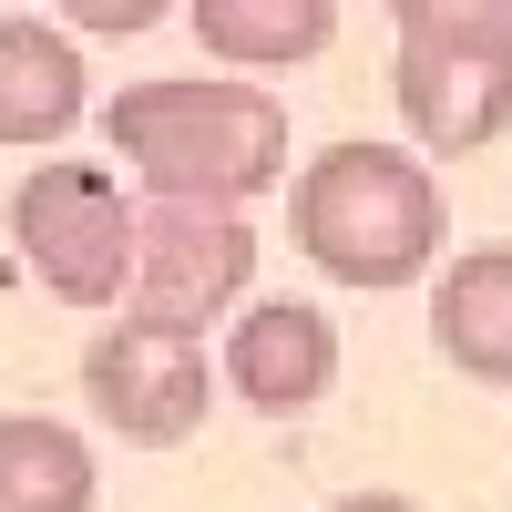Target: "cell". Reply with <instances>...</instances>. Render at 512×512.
I'll return each mask as SVG.
<instances>
[{
  "instance_id": "cell-5",
  "label": "cell",
  "mask_w": 512,
  "mask_h": 512,
  "mask_svg": "<svg viewBox=\"0 0 512 512\" xmlns=\"http://www.w3.org/2000/svg\"><path fill=\"white\" fill-rule=\"evenodd\" d=\"M256 277V226L236 205L205 195H164L154 216H134V308L164 328H205L226 318Z\"/></svg>"
},
{
  "instance_id": "cell-13",
  "label": "cell",
  "mask_w": 512,
  "mask_h": 512,
  "mask_svg": "<svg viewBox=\"0 0 512 512\" xmlns=\"http://www.w3.org/2000/svg\"><path fill=\"white\" fill-rule=\"evenodd\" d=\"M52 11L72 21V31H103V41H134V31H154L175 0H52Z\"/></svg>"
},
{
  "instance_id": "cell-14",
  "label": "cell",
  "mask_w": 512,
  "mask_h": 512,
  "mask_svg": "<svg viewBox=\"0 0 512 512\" xmlns=\"http://www.w3.org/2000/svg\"><path fill=\"white\" fill-rule=\"evenodd\" d=\"M328 512H420L410 492H349V502H328Z\"/></svg>"
},
{
  "instance_id": "cell-6",
  "label": "cell",
  "mask_w": 512,
  "mask_h": 512,
  "mask_svg": "<svg viewBox=\"0 0 512 512\" xmlns=\"http://www.w3.org/2000/svg\"><path fill=\"white\" fill-rule=\"evenodd\" d=\"M390 93H400V123H410L431 154H482V144H502V123H512V62H502V52L400 41Z\"/></svg>"
},
{
  "instance_id": "cell-12",
  "label": "cell",
  "mask_w": 512,
  "mask_h": 512,
  "mask_svg": "<svg viewBox=\"0 0 512 512\" xmlns=\"http://www.w3.org/2000/svg\"><path fill=\"white\" fill-rule=\"evenodd\" d=\"M400 41H441V52H502L512 62V0H390Z\"/></svg>"
},
{
  "instance_id": "cell-4",
  "label": "cell",
  "mask_w": 512,
  "mask_h": 512,
  "mask_svg": "<svg viewBox=\"0 0 512 512\" xmlns=\"http://www.w3.org/2000/svg\"><path fill=\"white\" fill-rule=\"evenodd\" d=\"M82 400L113 441L134 451H175L205 431V400H216V369H205V328H164V318H113L93 349H82Z\"/></svg>"
},
{
  "instance_id": "cell-9",
  "label": "cell",
  "mask_w": 512,
  "mask_h": 512,
  "mask_svg": "<svg viewBox=\"0 0 512 512\" xmlns=\"http://www.w3.org/2000/svg\"><path fill=\"white\" fill-rule=\"evenodd\" d=\"M431 338L461 379L512 390V246H472L451 256V277L431 287Z\"/></svg>"
},
{
  "instance_id": "cell-3",
  "label": "cell",
  "mask_w": 512,
  "mask_h": 512,
  "mask_svg": "<svg viewBox=\"0 0 512 512\" xmlns=\"http://www.w3.org/2000/svg\"><path fill=\"white\" fill-rule=\"evenodd\" d=\"M11 236L62 308H113L134 277V205L103 164H31L11 195Z\"/></svg>"
},
{
  "instance_id": "cell-1",
  "label": "cell",
  "mask_w": 512,
  "mask_h": 512,
  "mask_svg": "<svg viewBox=\"0 0 512 512\" xmlns=\"http://www.w3.org/2000/svg\"><path fill=\"white\" fill-rule=\"evenodd\" d=\"M103 134H113V154L134 164L154 195L246 205L256 185L287 175V103L267 82H226V72L134 82V93H113Z\"/></svg>"
},
{
  "instance_id": "cell-2",
  "label": "cell",
  "mask_w": 512,
  "mask_h": 512,
  "mask_svg": "<svg viewBox=\"0 0 512 512\" xmlns=\"http://www.w3.org/2000/svg\"><path fill=\"white\" fill-rule=\"evenodd\" d=\"M297 246L338 287H410L441 256V185L390 144H328L297 175Z\"/></svg>"
},
{
  "instance_id": "cell-8",
  "label": "cell",
  "mask_w": 512,
  "mask_h": 512,
  "mask_svg": "<svg viewBox=\"0 0 512 512\" xmlns=\"http://www.w3.org/2000/svg\"><path fill=\"white\" fill-rule=\"evenodd\" d=\"M82 123V52L52 21H0V144H62Z\"/></svg>"
},
{
  "instance_id": "cell-7",
  "label": "cell",
  "mask_w": 512,
  "mask_h": 512,
  "mask_svg": "<svg viewBox=\"0 0 512 512\" xmlns=\"http://www.w3.org/2000/svg\"><path fill=\"white\" fill-rule=\"evenodd\" d=\"M226 379H236V400H256L267 420H297V410H318L328 379H338V328L308 308V297H267V308L236 318Z\"/></svg>"
},
{
  "instance_id": "cell-10",
  "label": "cell",
  "mask_w": 512,
  "mask_h": 512,
  "mask_svg": "<svg viewBox=\"0 0 512 512\" xmlns=\"http://www.w3.org/2000/svg\"><path fill=\"white\" fill-rule=\"evenodd\" d=\"M205 62L226 72H287V62H318L338 41V0H185Z\"/></svg>"
},
{
  "instance_id": "cell-11",
  "label": "cell",
  "mask_w": 512,
  "mask_h": 512,
  "mask_svg": "<svg viewBox=\"0 0 512 512\" xmlns=\"http://www.w3.org/2000/svg\"><path fill=\"white\" fill-rule=\"evenodd\" d=\"M0 512H93V441L72 420L0 410Z\"/></svg>"
}]
</instances>
